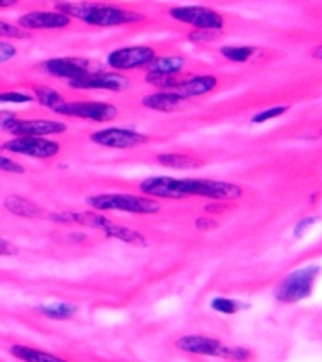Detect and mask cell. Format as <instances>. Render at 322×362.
Returning <instances> with one entry per match:
<instances>
[{
  "label": "cell",
  "instance_id": "6da1fadb",
  "mask_svg": "<svg viewBox=\"0 0 322 362\" xmlns=\"http://www.w3.org/2000/svg\"><path fill=\"white\" fill-rule=\"evenodd\" d=\"M145 196L165 199H182L187 196H201L210 199H237L243 189L236 184L212 179H174V177H149L141 182Z\"/></svg>",
  "mask_w": 322,
  "mask_h": 362
},
{
  "label": "cell",
  "instance_id": "7a4b0ae2",
  "mask_svg": "<svg viewBox=\"0 0 322 362\" xmlns=\"http://www.w3.org/2000/svg\"><path fill=\"white\" fill-rule=\"evenodd\" d=\"M57 11L68 14L70 18H76L90 26H101V28H111V26L132 25V23L144 21L143 14L136 11H126L117 6L95 2H61L57 4Z\"/></svg>",
  "mask_w": 322,
  "mask_h": 362
},
{
  "label": "cell",
  "instance_id": "3957f363",
  "mask_svg": "<svg viewBox=\"0 0 322 362\" xmlns=\"http://www.w3.org/2000/svg\"><path fill=\"white\" fill-rule=\"evenodd\" d=\"M87 205L95 210H114L139 215H151L160 211V203L155 199L148 196L125 194V192H105V194L90 196L87 198Z\"/></svg>",
  "mask_w": 322,
  "mask_h": 362
},
{
  "label": "cell",
  "instance_id": "277c9868",
  "mask_svg": "<svg viewBox=\"0 0 322 362\" xmlns=\"http://www.w3.org/2000/svg\"><path fill=\"white\" fill-rule=\"evenodd\" d=\"M177 349L182 352L194 354V356H210V357H220V359L227 361H248L251 354L243 346H229L224 345L222 341L213 340L208 337H198V334H191V337H182L177 340Z\"/></svg>",
  "mask_w": 322,
  "mask_h": 362
},
{
  "label": "cell",
  "instance_id": "5b68a950",
  "mask_svg": "<svg viewBox=\"0 0 322 362\" xmlns=\"http://www.w3.org/2000/svg\"><path fill=\"white\" fill-rule=\"evenodd\" d=\"M319 272V265H309V267L298 269V271L287 274L285 279L275 286V300L282 303H294L300 302V300L309 298V296L312 295L314 283H316Z\"/></svg>",
  "mask_w": 322,
  "mask_h": 362
},
{
  "label": "cell",
  "instance_id": "8992f818",
  "mask_svg": "<svg viewBox=\"0 0 322 362\" xmlns=\"http://www.w3.org/2000/svg\"><path fill=\"white\" fill-rule=\"evenodd\" d=\"M52 111L56 115H63V117L83 118V120L92 122H111L118 115L117 106L101 101H63Z\"/></svg>",
  "mask_w": 322,
  "mask_h": 362
},
{
  "label": "cell",
  "instance_id": "52a82bcc",
  "mask_svg": "<svg viewBox=\"0 0 322 362\" xmlns=\"http://www.w3.org/2000/svg\"><path fill=\"white\" fill-rule=\"evenodd\" d=\"M0 148L4 151L14 153V155L38 158V160H47L61 151V146L56 141L37 136H14L4 142Z\"/></svg>",
  "mask_w": 322,
  "mask_h": 362
},
{
  "label": "cell",
  "instance_id": "ba28073f",
  "mask_svg": "<svg viewBox=\"0 0 322 362\" xmlns=\"http://www.w3.org/2000/svg\"><path fill=\"white\" fill-rule=\"evenodd\" d=\"M168 14H170L175 21L186 23V25L194 26V28L198 30H217V32H220L225 25L224 16H222L220 13L201 6L172 7V9L168 11Z\"/></svg>",
  "mask_w": 322,
  "mask_h": 362
},
{
  "label": "cell",
  "instance_id": "9c48e42d",
  "mask_svg": "<svg viewBox=\"0 0 322 362\" xmlns=\"http://www.w3.org/2000/svg\"><path fill=\"white\" fill-rule=\"evenodd\" d=\"M68 86L76 90H109L121 92L130 86V80L121 73L109 71H87L83 76L70 80Z\"/></svg>",
  "mask_w": 322,
  "mask_h": 362
},
{
  "label": "cell",
  "instance_id": "30bf717a",
  "mask_svg": "<svg viewBox=\"0 0 322 362\" xmlns=\"http://www.w3.org/2000/svg\"><path fill=\"white\" fill-rule=\"evenodd\" d=\"M155 49L148 45H133V47H121L109 52L106 57L107 66L117 71H126V69L145 68L155 59Z\"/></svg>",
  "mask_w": 322,
  "mask_h": 362
},
{
  "label": "cell",
  "instance_id": "8fae6325",
  "mask_svg": "<svg viewBox=\"0 0 322 362\" xmlns=\"http://www.w3.org/2000/svg\"><path fill=\"white\" fill-rule=\"evenodd\" d=\"M90 141L94 144L105 146V148L129 149L144 144V142L149 141V137L144 136V134L136 132V130L117 129V127H113V129H102L94 132L90 136Z\"/></svg>",
  "mask_w": 322,
  "mask_h": 362
},
{
  "label": "cell",
  "instance_id": "7c38bea8",
  "mask_svg": "<svg viewBox=\"0 0 322 362\" xmlns=\"http://www.w3.org/2000/svg\"><path fill=\"white\" fill-rule=\"evenodd\" d=\"M68 127L63 122L56 120H19L13 118L4 130H7L13 136H57V134L66 132Z\"/></svg>",
  "mask_w": 322,
  "mask_h": 362
},
{
  "label": "cell",
  "instance_id": "4fadbf2b",
  "mask_svg": "<svg viewBox=\"0 0 322 362\" xmlns=\"http://www.w3.org/2000/svg\"><path fill=\"white\" fill-rule=\"evenodd\" d=\"M71 18L61 11H32L18 19L23 30H61L70 26Z\"/></svg>",
  "mask_w": 322,
  "mask_h": 362
},
{
  "label": "cell",
  "instance_id": "5bb4252c",
  "mask_svg": "<svg viewBox=\"0 0 322 362\" xmlns=\"http://www.w3.org/2000/svg\"><path fill=\"white\" fill-rule=\"evenodd\" d=\"M47 75L56 76V78L64 80H75L78 76H83L89 71V61L80 59V57H54V59H47L40 64Z\"/></svg>",
  "mask_w": 322,
  "mask_h": 362
},
{
  "label": "cell",
  "instance_id": "9a60e30c",
  "mask_svg": "<svg viewBox=\"0 0 322 362\" xmlns=\"http://www.w3.org/2000/svg\"><path fill=\"white\" fill-rule=\"evenodd\" d=\"M218 80L217 76L212 75H201V76H193V78L187 80H179L177 86L170 90H174L175 94H179L180 98L186 101L189 98H198V95H205L208 92H212L217 87Z\"/></svg>",
  "mask_w": 322,
  "mask_h": 362
},
{
  "label": "cell",
  "instance_id": "2e32d148",
  "mask_svg": "<svg viewBox=\"0 0 322 362\" xmlns=\"http://www.w3.org/2000/svg\"><path fill=\"white\" fill-rule=\"evenodd\" d=\"M4 206H6L7 211H11L16 217H23V218H38L42 217V208L33 203L32 199L23 198V196L18 194H11L4 199Z\"/></svg>",
  "mask_w": 322,
  "mask_h": 362
},
{
  "label": "cell",
  "instance_id": "e0dca14e",
  "mask_svg": "<svg viewBox=\"0 0 322 362\" xmlns=\"http://www.w3.org/2000/svg\"><path fill=\"white\" fill-rule=\"evenodd\" d=\"M184 99L180 98L179 94H175L174 90H160V92H155V94L145 95L141 103H143V106L149 107V110L168 113V111L177 110L179 104Z\"/></svg>",
  "mask_w": 322,
  "mask_h": 362
},
{
  "label": "cell",
  "instance_id": "ac0fdd59",
  "mask_svg": "<svg viewBox=\"0 0 322 362\" xmlns=\"http://www.w3.org/2000/svg\"><path fill=\"white\" fill-rule=\"evenodd\" d=\"M186 59L180 56H155V59L148 64V73H160V75H179L182 71Z\"/></svg>",
  "mask_w": 322,
  "mask_h": 362
},
{
  "label": "cell",
  "instance_id": "d6986e66",
  "mask_svg": "<svg viewBox=\"0 0 322 362\" xmlns=\"http://www.w3.org/2000/svg\"><path fill=\"white\" fill-rule=\"evenodd\" d=\"M101 230L107 238H114V240L130 243V245H145V240L139 230H133L125 226H118L113 221H107Z\"/></svg>",
  "mask_w": 322,
  "mask_h": 362
},
{
  "label": "cell",
  "instance_id": "ffe728a7",
  "mask_svg": "<svg viewBox=\"0 0 322 362\" xmlns=\"http://www.w3.org/2000/svg\"><path fill=\"white\" fill-rule=\"evenodd\" d=\"M11 356H14L19 361H26V362H61L64 359L61 357L52 356V354L47 352H42V350H35L32 346H26V345H11Z\"/></svg>",
  "mask_w": 322,
  "mask_h": 362
},
{
  "label": "cell",
  "instance_id": "44dd1931",
  "mask_svg": "<svg viewBox=\"0 0 322 362\" xmlns=\"http://www.w3.org/2000/svg\"><path fill=\"white\" fill-rule=\"evenodd\" d=\"M33 98H35L37 101L42 104V106L49 107L51 111L64 101L63 95H61L59 92L54 90V88H51V87H45V86L33 87Z\"/></svg>",
  "mask_w": 322,
  "mask_h": 362
},
{
  "label": "cell",
  "instance_id": "7402d4cb",
  "mask_svg": "<svg viewBox=\"0 0 322 362\" xmlns=\"http://www.w3.org/2000/svg\"><path fill=\"white\" fill-rule=\"evenodd\" d=\"M158 161L165 167L170 168H194L201 165V161L196 158H191L186 155H177V153H167V155H160Z\"/></svg>",
  "mask_w": 322,
  "mask_h": 362
},
{
  "label": "cell",
  "instance_id": "603a6c76",
  "mask_svg": "<svg viewBox=\"0 0 322 362\" xmlns=\"http://www.w3.org/2000/svg\"><path fill=\"white\" fill-rule=\"evenodd\" d=\"M256 52L255 47H248V45H225L220 49V54L225 59L232 61V63H246Z\"/></svg>",
  "mask_w": 322,
  "mask_h": 362
},
{
  "label": "cell",
  "instance_id": "cb8c5ba5",
  "mask_svg": "<svg viewBox=\"0 0 322 362\" xmlns=\"http://www.w3.org/2000/svg\"><path fill=\"white\" fill-rule=\"evenodd\" d=\"M40 314H44L45 317L51 319H70L73 314H76V307L71 303H51V305H42L38 307Z\"/></svg>",
  "mask_w": 322,
  "mask_h": 362
},
{
  "label": "cell",
  "instance_id": "d4e9b609",
  "mask_svg": "<svg viewBox=\"0 0 322 362\" xmlns=\"http://www.w3.org/2000/svg\"><path fill=\"white\" fill-rule=\"evenodd\" d=\"M212 309L220 312V314L231 315V314H236V312H239L241 309H244V305L241 302H237V300L218 296V298L212 300Z\"/></svg>",
  "mask_w": 322,
  "mask_h": 362
},
{
  "label": "cell",
  "instance_id": "484cf974",
  "mask_svg": "<svg viewBox=\"0 0 322 362\" xmlns=\"http://www.w3.org/2000/svg\"><path fill=\"white\" fill-rule=\"evenodd\" d=\"M32 101H35V98L26 92H0V104H26Z\"/></svg>",
  "mask_w": 322,
  "mask_h": 362
},
{
  "label": "cell",
  "instance_id": "4316f807",
  "mask_svg": "<svg viewBox=\"0 0 322 362\" xmlns=\"http://www.w3.org/2000/svg\"><path fill=\"white\" fill-rule=\"evenodd\" d=\"M32 35L28 30H23L21 26H14L11 23L0 21V38H30Z\"/></svg>",
  "mask_w": 322,
  "mask_h": 362
},
{
  "label": "cell",
  "instance_id": "83f0119b",
  "mask_svg": "<svg viewBox=\"0 0 322 362\" xmlns=\"http://www.w3.org/2000/svg\"><path fill=\"white\" fill-rule=\"evenodd\" d=\"M287 110H290V106L268 107V110H263V111H260V113H256L255 117L251 118V123H263L267 120H272V118H278V117H281V115H285Z\"/></svg>",
  "mask_w": 322,
  "mask_h": 362
},
{
  "label": "cell",
  "instance_id": "f1b7e54d",
  "mask_svg": "<svg viewBox=\"0 0 322 362\" xmlns=\"http://www.w3.org/2000/svg\"><path fill=\"white\" fill-rule=\"evenodd\" d=\"M0 172L6 173H25V167L19 165L18 161L11 160V158L0 155Z\"/></svg>",
  "mask_w": 322,
  "mask_h": 362
},
{
  "label": "cell",
  "instance_id": "f546056e",
  "mask_svg": "<svg viewBox=\"0 0 322 362\" xmlns=\"http://www.w3.org/2000/svg\"><path fill=\"white\" fill-rule=\"evenodd\" d=\"M217 30H194L189 33L191 42H212L217 38Z\"/></svg>",
  "mask_w": 322,
  "mask_h": 362
},
{
  "label": "cell",
  "instance_id": "4dcf8cb0",
  "mask_svg": "<svg viewBox=\"0 0 322 362\" xmlns=\"http://www.w3.org/2000/svg\"><path fill=\"white\" fill-rule=\"evenodd\" d=\"M16 47L9 42H2L0 40V63H7V61L13 59L16 56Z\"/></svg>",
  "mask_w": 322,
  "mask_h": 362
},
{
  "label": "cell",
  "instance_id": "1f68e13d",
  "mask_svg": "<svg viewBox=\"0 0 322 362\" xmlns=\"http://www.w3.org/2000/svg\"><path fill=\"white\" fill-rule=\"evenodd\" d=\"M314 224H316V218H314V217H309V218H304V221H300L297 224V227H294V236L302 238V236H304L305 230Z\"/></svg>",
  "mask_w": 322,
  "mask_h": 362
},
{
  "label": "cell",
  "instance_id": "d6a6232c",
  "mask_svg": "<svg viewBox=\"0 0 322 362\" xmlns=\"http://www.w3.org/2000/svg\"><path fill=\"white\" fill-rule=\"evenodd\" d=\"M16 253H18V248L13 245V243H9L7 240H2V238H0V255L9 257V255H16Z\"/></svg>",
  "mask_w": 322,
  "mask_h": 362
},
{
  "label": "cell",
  "instance_id": "836d02e7",
  "mask_svg": "<svg viewBox=\"0 0 322 362\" xmlns=\"http://www.w3.org/2000/svg\"><path fill=\"white\" fill-rule=\"evenodd\" d=\"M196 227L201 230H208V229H213V227H217V222L210 221V218H198Z\"/></svg>",
  "mask_w": 322,
  "mask_h": 362
},
{
  "label": "cell",
  "instance_id": "e575fe53",
  "mask_svg": "<svg viewBox=\"0 0 322 362\" xmlns=\"http://www.w3.org/2000/svg\"><path fill=\"white\" fill-rule=\"evenodd\" d=\"M13 118H16L13 111H0V129H4Z\"/></svg>",
  "mask_w": 322,
  "mask_h": 362
},
{
  "label": "cell",
  "instance_id": "d590c367",
  "mask_svg": "<svg viewBox=\"0 0 322 362\" xmlns=\"http://www.w3.org/2000/svg\"><path fill=\"white\" fill-rule=\"evenodd\" d=\"M18 0H0V9H6V7L16 6Z\"/></svg>",
  "mask_w": 322,
  "mask_h": 362
},
{
  "label": "cell",
  "instance_id": "8d00e7d4",
  "mask_svg": "<svg viewBox=\"0 0 322 362\" xmlns=\"http://www.w3.org/2000/svg\"><path fill=\"white\" fill-rule=\"evenodd\" d=\"M314 57H317V59H322V45H321V47H317L316 51H314Z\"/></svg>",
  "mask_w": 322,
  "mask_h": 362
}]
</instances>
